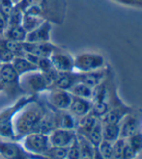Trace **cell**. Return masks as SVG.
Instances as JSON below:
<instances>
[{"label": "cell", "instance_id": "12", "mask_svg": "<svg viewBox=\"0 0 142 159\" xmlns=\"http://www.w3.org/2000/svg\"><path fill=\"white\" fill-rule=\"evenodd\" d=\"M93 107V102L90 99H85L78 97H73L71 102L69 111L78 120L89 114Z\"/></svg>", "mask_w": 142, "mask_h": 159}, {"label": "cell", "instance_id": "6", "mask_svg": "<svg viewBox=\"0 0 142 159\" xmlns=\"http://www.w3.org/2000/svg\"><path fill=\"white\" fill-rule=\"evenodd\" d=\"M43 93L45 95V99L50 108L55 111L69 110L73 99V96L69 91L50 88Z\"/></svg>", "mask_w": 142, "mask_h": 159}, {"label": "cell", "instance_id": "14", "mask_svg": "<svg viewBox=\"0 0 142 159\" xmlns=\"http://www.w3.org/2000/svg\"><path fill=\"white\" fill-rule=\"evenodd\" d=\"M106 75H107L106 69H102V70H95V71L78 73V78H79V82L94 89L103 82V80L106 78Z\"/></svg>", "mask_w": 142, "mask_h": 159}, {"label": "cell", "instance_id": "17", "mask_svg": "<svg viewBox=\"0 0 142 159\" xmlns=\"http://www.w3.org/2000/svg\"><path fill=\"white\" fill-rule=\"evenodd\" d=\"M57 128L73 129L75 130L78 125V119L69 110L67 111H55Z\"/></svg>", "mask_w": 142, "mask_h": 159}, {"label": "cell", "instance_id": "27", "mask_svg": "<svg viewBox=\"0 0 142 159\" xmlns=\"http://www.w3.org/2000/svg\"><path fill=\"white\" fill-rule=\"evenodd\" d=\"M45 20H44L43 17L38 16H32V15H24L22 17V22L21 26L24 28V30L28 33L32 30H34L35 28H37L39 25H41Z\"/></svg>", "mask_w": 142, "mask_h": 159}, {"label": "cell", "instance_id": "11", "mask_svg": "<svg viewBox=\"0 0 142 159\" xmlns=\"http://www.w3.org/2000/svg\"><path fill=\"white\" fill-rule=\"evenodd\" d=\"M23 49L25 53L33 54L38 57L50 58L54 53V51L58 48L50 42L49 43H22Z\"/></svg>", "mask_w": 142, "mask_h": 159}, {"label": "cell", "instance_id": "15", "mask_svg": "<svg viewBox=\"0 0 142 159\" xmlns=\"http://www.w3.org/2000/svg\"><path fill=\"white\" fill-rule=\"evenodd\" d=\"M138 131L139 123L135 117L128 114L123 118L120 123V138L128 139Z\"/></svg>", "mask_w": 142, "mask_h": 159}, {"label": "cell", "instance_id": "37", "mask_svg": "<svg viewBox=\"0 0 142 159\" xmlns=\"http://www.w3.org/2000/svg\"><path fill=\"white\" fill-rule=\"evenodd\" d=\"M116 2H119L121 4H125L129 6H141L142 2L138 0H114Z\"/></svg>", "mask_w": 142, "mask_h": 159}, {"label": "cell", "instance_id": "20", "mask_svg": "<svg viewBox=\"0 0 142 159\" xmlns=\"http://www.w3.org/2000/svg\"><path fill=\"white\" fill-rule=\"evenodd\" d=\"M26 35L27 32L24 30V28L21 25H18L15 27H6L3 38L17 43H23L25 42Z\"/></svg>", "mask_w": 142, "mask_h": 159}, {"label": "cell", "instance_id": "32", "mask_svg": "<svg viewBox=\"0 0 142 159\" xmlns=\"http://www.w3.org/2000/svg\"><path fill=\"white\" fill-rule=\"evenodd\" d=\"M14 59L15 55L6 48L3 39L0 38V62L1 64H10Z\"/></svg>", "mask_w": 142, "mask_h": 159}, {"label": "cell", "instance_id": "40", "mask_svg": "<svg viewBox=\"0 0 142 159\" xmlns=\"http://www.w3.org/2000/svg\"><path fill=\"white\" fill-rule=\"evenodd\" d=\"M10 1L14 4V5H17L18 3H20L21 0H10Z\"/></svg>", "mask_w": 142, "mask_h": 159}, {"label": "cell", "instance_id": "13", "mask_svg": "<svg viewBox=\"0 0 142 159\" xmlns=\"http://www.w3.org/2000/svg\"><path fill=\"white\" fill-rule=\"evenodd\" d=\"M78 82H79L78 72H58L51 88L70 91V89Z\"/></svg>", "mask_w": 142, "mask_h": 159}, {"label": "cell", "instance_id": "1", "mask_svg": "<svg viewBox=\"0 0 142 159\" xmlns=\"http://www.w3.org/2000/svg\"><path fill=\"white\" fill-rule=\"evenodd\" d=\"M46 107L41 104L37 98L25 103L17 111L13 117V125L17 140L23 136L35 132L41 120L46 112Z\"/></svg>", "mask_w": 142, "mask_h": 159}, {"label": "cell", "instance_id": "5", "mask_svg": "<svg viewBox=\"0 0 142 159\" xmlns=\"http://www.w3.org/2000/svg\"><path fill=\"white\" fill-rule=\"evenodd\" d=\"M0 157L2 159H46L45 156L26 152L18 140L0 139Z\"/></svg>", "mask_w": 142, "mask_h": 159}, {"label": "cell", "instance_id": "22", "mask_svg": "<svg viewBox=\"0 0 142 159\" xmlns=\"http://www.w3.org/2000/svg\"><path fill=\"white\" fill-rule=\"evenodd\" d=\"M69 92L73 97H78V98L92 100L93 89L88 87L87 85H85V84L81 83V82H78L77 84H74V85L70 89Z\"/></svg>", "mask_w": 142, "mask_h": 159}, {"label": "cell", "instance_id": "19", "mask_svg": "<svg viewBox=\"0 0 142 159\" xmlns=\"http://www.w3.org/2000/svg\"><path fill=\"white\" fill-rule=\"evenodd\" d=\"M12 65L20 76L23 75V74L27 72L39 70L35 65L31 63L27 58H25L24 56H21V57H15V59L12 61Z\"/></svg>", "mask_w": 142, "mask_h": 159}, {"label": "cell", "instance_id": "26", "mask_svg": "<svg viewBox=\"0 0 142 159\" xmlns=\"http://www.w3.org/2000/svg\"><path fill=\"white\" fill-rule=\"evenodd\" d=\"M0 139L17 140L13 125V118L0 123Z\"/></svg>", "mask_w": 142, "mask_h": 159}, {"label": "cell", "instance_id": "30", "mask_svg": "<svg viewBox=\"0 0 142 159\" xmlns=\"http://www.w3.org/2000/svg\"><path fill=\"white\" fill-rule=\"evenodd\" d=\"M68 148L61 147H50L45 154L46 159H61L67 156Z\"/></svg>", "mask_w": 142, "mask_h": 159}, {"label": "cell", "instance_id": "36", "mask_svg": "<svg viewBox=\"0 0 142 159\" xmlns=\"http://www.w3.org/2000/svg\"><path fill=\"white\" fill-rule=\"evenodd\" d=\"M137 155L138 154L134 151V149H132V148L126 141L125 147H124V148H123L121 159H135Z\"/></svg>", "mask_w": 142, "mask_h": 159}, {"label": "cell", "instance_id": "34", "mask_svg": "<svg viewBox=\"0 0 142 159\" xmlns=\"http://www.w3.org/2000/svg\"><path fill=\"white\" fill-rule=\"evenodd\" d=\"M80 157V147H79V143L78 140V134H77V138L73 142V144L68 148V152H67V156L66 158L67 159H79Z\"/></svg>", "mask_w": 142, "mask_h": 159}, {"label": "cell", "instance_id": "18", "mask_svg": "<svg viewBox=\"0 0 142 159\" xmlns=\"http://www.w3.org/2000/svg\"><path fill=\"white\" fill-rule=\"evenodd\" d=\"M100 119H98L96 116H95L92 112H90L89 114L85 115L84 117L80 118L78 120V125H77V128H75V131H77V134L81 135V136H86L92 128L95 126V125L97 124V121Z\"/></svg>", "mask_w": 142, "mask_h": 159}, {"label": "cell", "instance_id": "25", "mask_svg": "<svg viewBox=\"0 0 142 159\" xmlns=\"http://www.w3.org/2000/svg\"><path fill=\"white\" fill-rule=\"evenodd\" d=\"M85 138H86L95 148L99 147L101 142L103 140L102 139V125L101 120L97 121V124L95 125V126L92 128L91 131L85 136Z\"/></svg>", "mask_w": 142, "mask_h": 159}, {"label": "cell", "instance_id": "2", "mask_svg": "<svg viewBox=\"0 0 142 159\" xmlns=\"http://www.w3.org/2000/svg\"><path fill=\"white\" fill-rule=\"evenodd\" d=\"M18 85L21 92L26 93V95L37 97V95L50 89L51 82L43 71L35 70L21 75L18 79Z\"/></svg>", "mask_w": 142, "mask_h": 159}, {"label": "cell", "instance_id": "4", "mask_svg": "<svg viewBox=\"0 0 142 159\" xmlns=\"http://www.w3.org/2000/svg\"><path fill=\"white\" fill-rule=\"evenodd\" d=\"M18 141L26 152L39 156H45L47 149L51 147L49 135L39 132L29 133L21 138Z\"/></svg>", "mask_w": 142, "mask_h": 159}, {"label": "cell", "instance_id": "8", "mask_svg": "<svg viewBox=\"0 0 142 159\" xmlns=\"http://www.w3.org/2000/svg\"><path fill=\"white\" fill-rule=\"evenodd\" d=\"M53 69L57 72L74 71V59L71 54L57 48L50 57Z\"/></svg>", "mask_w": 142, "mask_h": 159}, {"label": "cell", "instance_id": "44", "mask_svg": "<svg viewBox=\"0 0 142 159\" xmlns=\"http://www.w3.org/2000/svg\"><path fill=\"white\" fill-rule=\"evenodd\" d=\"M0 158H1V157H0ZM1 159H2V158H1Z\"/></svg>", "mask_w": 142, "mask_h": 159}, {"label": "cell", "instance_id": "43", "mask_svg": "<svg viewBox=\"0 0 142 159\" xmlns=\"http://www.w3.org/2000/svg\"><path fill=\"white\" fill-rule=\"evenodd\" d=\"M61 159H67V158H66V157H65V158H61Z\"/></svg>", "mask_w": 142, "mask_h": 159}, {"label": "cell", "instance_id": "45", "mask_svg": "<svg viewBox=\"0 0 142 159\" xmlns=\"http://www.w3.org/2000/svg\"><path fill=\"white\" fill-rule=\"evenodd\" d=\"M0 159H1V158H0Z\"/></svg>", "mask_w": 142, "mask_h": 159}, {"label": "cell", "instance_id": "39", "mask_svg": "<svg viewBox=\"0 0 142 159\" xmlns=\"http://www.w3.org/2000/svg\"><path fill=\"white\" fill-rule=\"evenodd\" d=\"M93 159H105V158H103V157L102 156V154L99 152V151H98V148H95V153H94Z\"/></svg>", "mask_w": 142, "mask_h": 159}, {"label": "cell", "instance_id": "42", "mask_svg": "<svg viewBox=\"0 0 142 159\" xmlns=\"http://www.w3.org/2000/svg\"><path fill=\"white\" fill-rule=\"evenodd\" d=\"M1 65H2V64H1V62H0V67H1Z\"/></svg>", "mask_w": 142, "mask_h": 159}, {"label": "cell", "instance_id": "3", "mask_svg": "<svg viewBox=\"0 0 142 159\" xmlns=\"http://www.w3.org/2000/svg\"><path fill=\"white\" fill-rule=\"evenodd\" d=\"M74 72L85 73L106 69L107 62L102 55L93 52L80 53L73 57Z\"/></svg>", "mask_w": 142, "mask_h": 159}, {"label": "cell", "instance_id": "31", "mask_svg": "<svg viewBox=\"0 0 142 159\" xmlns=\"http://www.w3.org/2000/svg\"><path fill=\"white\" fill-rule=\"evenodd\" d=\"M126 141L137 154L142 152V132L138 131L135 133L134 135L126 139Z\"/></svg>", "mask_w": 142, "mask_h": 159}, {"label": "cell", "instance_id": "41", "mask_svg": "<svg viewBox=\"0 0 142 159\" xmlns=\"http://www.w3.org/2000/svg\"><path fill=\"white\" fill-rule=\"evenodd\" d=\"M3 91H4V87H3V85H2V84L0 83V93H1V92H3Z\"/></svg>", "mask_w": 142, "mask_h": 159}, {"label": "cell", "instance_id": "29", "mask_svg": "<svg viewBox=\"0 0 142 159\" xmlns=\"http://www.w3.org/2000/svg\"><path fill=\"white\" fill-rule=\"evenodd\" d=\"M109 109L110 108L107 104V100H100V101L93 102V107H92L91 112L98 119H102L109 111Z\"/></svg>", "mask_w": 142, "mask_h": 159}, {"label": "cell", "instance_id": "10", "mask_svg": "<svg viewBox=\"0 0 142 159\" xmlns=\"http://www.w3.org/2000/svg\"><path fill=\"white\" fill-rule=\"evenodd\" d=\"M52 23L49 20H45L41 25H39L34 30L28 32L26 35V43H49L51 39Z\"/></svg>", "mask_w": 142, "mask_h": 159}, {"label": "cell", "instance_id": "24", "mask_svg": "<svg viewBox=\"0 0 142 159\" xmlns=\"http://www.w3.org/2000/svg\"><path fill=\"white\" fill-rule=\"evenodd\" d=\"M78 140L80 147V157L79 159H93L95 153V148L88 140L78 134Z\"/></svg>", "mask_w": 142, "mask_h": 159}, {"label": "cell", "instance_id": "16", "mask_svg": "<svg viewBox=\"0 0 142 159\" xmlns=\"http://www.w3.org/2000/svg\"><path fill=\"white\" fill-rule=\"evenodd\" d=\"M35 98H37L36 96L25 95V96L21 97V98H18L16 102H14L11 106H9V107L5 108L4 110L0 111V123H2V121H4L6 120L12 119L18 109H21L25 103H27V102H29L30 100H33Z\"/></svg>", "mask_w": 142, "mask_h": 159}, {"label": "cell", "instance_id": "33", "mask_svg": "<svg viewBox=\"0 0 142 159\" xmlns=\"http://www.w3.org/2000/svg\"><path fill=\"white\" fill-rule=\"evenodd\" d=\"M97 148H98L99 152L102 154V156L105 159H114V157H113L112 143L107 142L106 140H102Z\"/></svg>", "mask_w": 142, "mask_h": 159}, {"label": "cell", "instance_id": "7", "mask_svg": "<svg viewBox=\"0 0 142 159\" xmlns=\"http://www.w3.org/2000/svg\"><path fill=\"white\" fill-rule=\"evenodd\" d=\"M18 79H20V75L14 69L12 63L1 65L0 67V83L4 87L3 92L9 91L11 93L13 90L15 92H17V90L21 91L18 85Z\"/></svg>", "mask_w": 142, "mask_h": 159}, {"label": "cell", "instance_id": "9", "mask_svg": "<svg viewBox=\"0 0 142 159\" xmlns=\"http://www.w3.org/2000/svg\"><path fill=\"white\" fill-rule=\"evenodd\" d=\"M49 137L51 147L69 148L77 138V131L73 129L56 128Z\"/></svg>", "mask_w": 142, "mask_h": 159}, {"label": "cell", "instance_id": "28", "mask_svg": "<svg viewBox=\"0 0 142 159\" xmlns=\"http://www.w3.org/2000/svg\"><path fill=\"white\" fill-rule=\"evenodd\" d=\"M22 17H23V13L17 6H14L12 12L9 15L6 23H7V27H15V26H18L21 25L22 22Z\"/></svg>", "mask_w": 142, "mask_h": 159}, {"label": "cell", "instance_id": "23", "mask_svg": "<svg viewBox=\"0 0 142 159\" xmlns=\"http://www.w3.org/2000/svg\"><path fill=\"white\" fill-rule=\"evenodd\" d=\"M127 114L124 113L121 109H109L107 113L103 116L101 120L102 124H107V125H120L121 120H123Z\"/></svg>", "mask_w": 142, "mask_h": 159}, {"label": "cell", "instance_id": "21", "mask_svg": "<svg viewBox=\"0 0 142 159\" xmlns=\"http://www.w3.org/2000/svg\"><path fill=\"white\" fill-rule=\"evenodd\" d=\"M102 125V139L107 142L114 143L120 138V125Z\"/></svg>", "mask_w": 142, "mask_h": 159}, {"label": "cell", "instance_id": "38", "mask_svg": "<svg viewBox=\"0 0 142 159\" xmlns=\"http://www.w3.org/2000/svg\"><path fill=\"white\" fill-rule=\"evenodd\" d=\"M6 27H7L6 20H4V18L1 16H0V38H3L4 32L6 30Z\"/></svg>", "mask_w": 142, "mask_h": 159}, {"label": "cell", "instance_id": "35", "mask_svg": "<svg viewBox=\"0 0 142 159\" xmlns=\"http://www.w3.org/2000/svg\"><path fill=\"white\" fill-rule=\"evenodd\" d=\"M126 144V139L119 138L114 143H112V148H113V157L114 159H121L123 148Z\"/></svg>", "mask_w": 142, "mask_h": 159}]
</instances>
